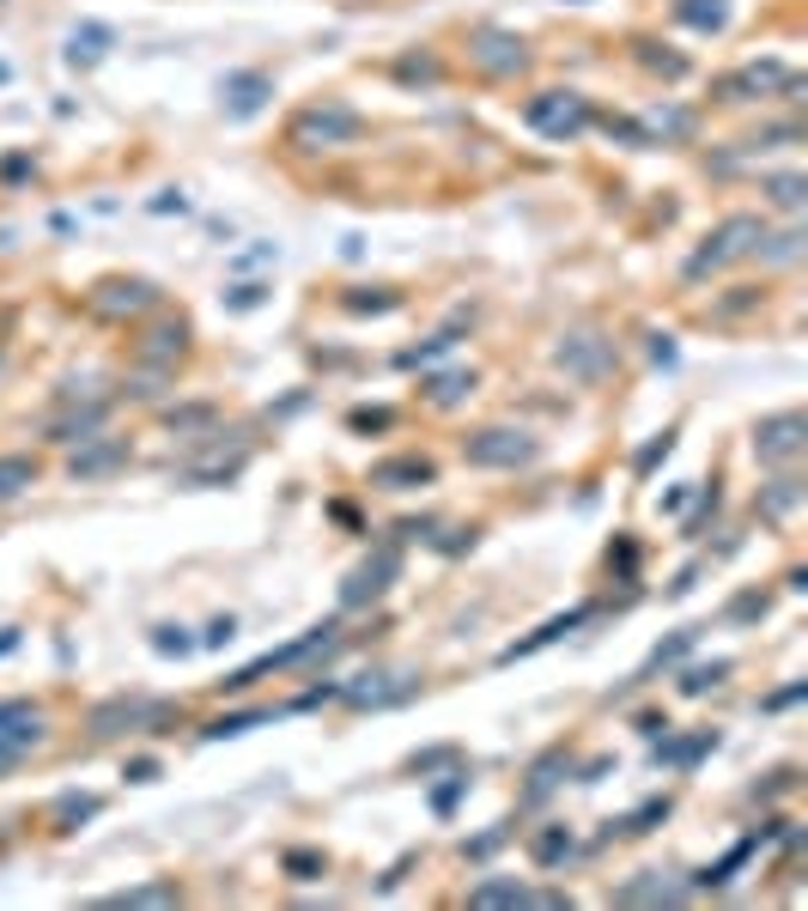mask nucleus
Instances as JSON below:
<instances>
[{
  "label": "nucleus",
  "mask_w": 808,
  "mask_h": 911,
  "mask_svg": "<svg viewBox=\"0 0 808 911\" xmlns=\"http://www.w3.org/2000/svg\"><path fill=\"white\" fill-rule=\"evenodd\" d=\"M566 851H571V839H566V832H541V839H536V863H559Z\"/></svg>",
  "instance_id": "obj_21"
},
{
  "label": "nucleus",
  "mask_w": 808,
  "mask_h": 911,
  "mask_svg": "<svg viewBox=\"0 0 808 911\" xmlns=\"http://www.w3.org/2000/svg\"><path fill=\"white\" fill-rule=\"evenodd\" d=\"M468 389H475V371H450V377H438L432 383V401L438 408H450V401H462Z\"/></svg>",
  "instance_id": "obj_20"
},
{
  "label": "nucleus",
  "mask_w": 808,
  "mask_h": 911,
  "mask_svg": "<svg viewBox=\"0 0 808 911\" xmlns=\"http://www.w3.org/2000/svg\"><path fill=\"white\" fill-rule=\"evenodd\" d=\"M31 480H37L31 456H0V499H7V492H19V487H31Z\"/></svg>",
  "instance_id": "obj_17"
},
{
  "label": "nucleus",
  "mask_w": 808,
  "mask_h": 911,
  "mask_svg": "<svg viewBox=\"0 0 808 911\" xmlns=\"http://www.w3.org/2000/svg\"><path fill=\"white\" fill-rule=\"evenodd\" d=\"M396 571H401V559H396V553H389V547H383V553H377L371 565H359V571H353V583H347V595H341V602H347V608H359L365 595H383Z\"/></svg>",
  "instance_id": "obj_9"
},
{
  "label": "nucleus",
  "mask_w": 808,
  "mask_h": 911,
  "mask_svg": "<svg viewBox=\"0 0 808 911\" xmlns=\"http://www.w3.org/2000/svg\"><path fill=\"white\" fill-rule=\"evenodd\" d=\"M468 56L480 61L487 73H523V43H517L511 31H475V43H468Z\"/></svg>",
  "instance_id": "obj_6"
},
{
  "label": "nucleus",
  "mask_w": 808,
  "mask_h": 911,
  "mask_svg": "<svg viewBox=\"0 0 808 911\" xmlns=\"http://www.w3.org/2000/svg\"><path fill=\"white\" fill-rule=\"evenodd\" d=\"M802 413H772V420H760L754 426V456L760 462H790V456L802 450Z\"/></svg>",
  "instance_id": "obj_5"
},
{
  "label": "nucleus",
  "mask_w": 808,
  "mask_h": 911,
  "mask_svg": "<svg viewBox=\"0 0 808 911\" xmlns=\"http://www.w3.org/2000/svg\"><path fill=\"white\" fill-rule=\"evenodd\" d=\"M468 462L475 468H523V462H536V438L529 432H511V426H492V432H475L468 438Z\"/></svg>",
  "instance_id": "obj_3"
},
{
  "label": "nucleus",
  "mask_w": 808,
  "mask_h": 911,
  "mask_svg": "<svg viewBox=\"0 0 808 911\" xmlns=\"http://www.w3.org/2000/svg\"><path fill=\"white\" fill-rule=\"evenodd\" d=\"M468 900H475V905H529L536 893L517 888V881H480V888L468 893Z\"/></svg>",
  "instance_id": "obj_14"
},
{
  "label": "nucleus",
  "mask_w": 808,
  "mask_h": 911,
  "mask_svg": "<svg viewBox=\"0 0 808 911\" xmlns=\"http://www.w3.org/2000/svg\"><path fill=\"white\" fill-rule=\"evenodd\" d=\"M164 705H152V699H116V705H98L91 711V729H98V735H116V729H134V723H152L159 718Z\"/></svg>",
  "instance_id": "obj_10"
},
{
  "label": "nucleus",
  "mask_w": 808,
  "mask_h": 911,
  "mask_svg": "<svg viewBox=\"0 0 808 911\" xmlns=\"http://www.w3.org/2000/svg\"><path fill=\"white\" fill-rule=\"evenodd\" d=\"M772 86L797 91V73H785L778 61H760V68H741L736 80H724V98H741V91H772Z\"/></svg>",
  "instance_id": "obj_11"
},
{
  "label": "nucleus",
  "mask_w": 808,
  "mask_h": 911,
  "mask_svg": "<svg viewBox=\"0 0 808 911\" xmlns=\"http://www.w3.org/2000/svg\"><path fill=\"white\" fill-rule=\"evenodd\" d=\"M681 19L694 24V31H724L729 7H724V0H681Z\"/></svg>",
  "instance_id": "obj_15"
},
{
  "label": "nucleus",
  "mask_w": 808,
  "mask_h": 911,
  "mask_svg": "<svg viewBox=\"0 0 808 911\" xmlns=\"http://www.w3.org/2000/svg\"><path fill=\"white\" fill-rule=\"evenodd\" d=\"M426 480H432V462H426V456H389V462L371 468V487H389V492L426 487Z\"/></svg>",
  "instance_id": "obj_8"
},
{
  "label": "nucleus",
  "mask_w": 808,
  "mask_h": 911,
  "mask_svg": "<svg viewBox=\"0 0 808 911\" xmlns=\"http://www.w3.org/2000/svg\"><path fill=\"white\" fill-rule=\"evenodd\" d=\"M116 462H122V444H116V438H103V444H91V450H73V474H110Z\"/></svg>",
  "instance_id": "obj_13"
},
{
  "label": "nucleus",
  "mask_w": 808,
  "mask_h": 911,
  "mask_svg": "<svg viewBox=\"0 0 808 911\" xmlns=\"http://www.w3.org/2000/svg\"><path fill=\"white\" fill-rule=\"evenodd\" d=\"M766 194H772V201L785 207V213H797L802 194H808V182H802V177H766Z\"/></svg>",
  "instance_id": "obj_19"
},
{
  "label": "nucleus",
  "mask_w": 808,
  "mask_h": 911,
  "mask_svg": "<svg viewBox=\"0 0 808 911\" xmlns=\"http://www.w3.org/2000/svg\"><path fill=\"white\" fill-rule=\"evenodd\" d=\"M797 231H785V238H772V250H766V262H790V256H797Z\"/></svg>",
  "instance_id": "obj_23"
},
{
  "label": "nucleus",
  "mask_w": 808,
  "mask_h": 911,
  "mask_svg": "<svg viewBox=\"0 0 808 911\" xmlns=\"http://www.w3.org/2000/svg\"><path fill=\"white\" fill-rule=\"evenodd\" d=\"M159 900H177V888H134V893H122L116 905H159Z\"/></svg>",
  "instance_id": "obj_22"
},
{
  "label": "nucleus",
  "mask_w": 808,
  "mask_h": 911,
  "mask_svg": "<svg viewBox=\"0 0 808 911\" xmlns=\"http://www.w3.org/2000/svg\"><path fill=\"white\" fill-rule=\"evenodd\" d=\"M559 364H566V371L578 377V383H596V377H602L608 364H615V347L596 341V334H571V341L559 347Z\"/></svg>",
  "instance_id": "obj_7"
},
{
  "label": "nucleus",
  "mask_w": 808,
  "mask_h": 911,
  "mask_svg": "<svg viewBox=\"0 0 808 911\" xmlns=\"http://www.w3.org/2000/svg\"><path fill=\"white\" fill-rule=\"evenodd\" d=\"M226 91H231V110H238V116H250V110H256V103H262V91H268V80H262V73H238V80H231Z\"/></svg>",
  "instance_id": "obj_18"
},
{
  "label": "nucleus",
  "mask_w": 808,
  "mask_h": 911,
  "mask_svg": "<svg viewBox=\"0 0 808 911\" xmlns=\"http://www.w3.org/2000/svg\"><path fill=\"white\" fill-rule=\"evenodd\" d=\"M529 128L547 140H571L590 128V103L578 91H541V98H529Z\"/></svg>",
  "instance_id": "obj_2"
},
{
  "label": "nucleus",
  "mask_w": 808,
  "mask_h": 911,
  "mask_svg": "<svg viewBox=\"0 0 808 911\" xmlns=\"http://www.w3.org/2000/svg\"><path fill=\"white\" fill-rule=\"evenodd\" d=\"M797 504H802V480H772V487H766V517H772V523L790 517Z\"/></svg>",
  "instance_id": "obj_16"
},
{
  "label": "nucleus",
  "mask_w": 808,
  "mask_h": 911,
  "mask_svg": "<svg viewBox=\"0 0 808 911\" xmlns=\"http://www.w3.org/2000/svg\"><path fill=\"white\" fill-rule=\"evenodd\" d=\"M98 310H147L152 304V286L147 280H110V286H98V298H91Z\"/></svg>",
  "instance_id": "obj_12"
},
{
  "label": "nucleus",
  "mask_w": 808,
  "mask_h": 911,
  "mask_svg": "<svg viewBox=\"0 0 808 911\" xmlns=\"http://www.w3.org/2000/svg\"><path fill=\"white\" fill-rule=\"evenodd\" d=\"M766 243V226L754 213H736V219H724L718 231H711L706 243L694 250V262H687V280H706V273H718V268H729L736 256H748V250H760Z\"/></svg>",
  "instance_id": "obj_1"
},
{
  "label": "nucleus",
  "mask_w": 808,
  "mask_h": 911,
  "mask_svg": "<svg viewBox=\"0 0 808 911\" xmlns=\"http://www.w3.org/2000/svg\"><path fill=\"white\" fill-rule=\"evenodd\" d=\"M353 134H359V116L347 110V103H317V110H305L292 122L298 147H347Z\"/></svg>",
  "instance_id": "obj_4"
}]
</instances>
